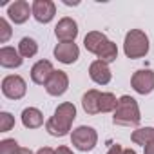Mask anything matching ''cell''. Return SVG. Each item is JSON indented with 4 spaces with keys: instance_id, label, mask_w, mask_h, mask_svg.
Instances as JSON below:
<instances>
[{
    "instance_id": "obj_1",
    "label": "cell",
    "mask_w": 154,
    "mask_h": 154,
    "mask_svg": "<svg viewBox=\"0 0 154 154\" xmlns=\"http://www.w3.org/2000/svg\"><path fill=\"white\" fill-rule=\"evenodd\" d=\"M74 118H76V107L71 102H63L56 107L54 114L45 122V131L54 138H63L69 134Z\"/></svg>"
},
{
    "instance_id": "obj_2",
    "label": "cell",
    "mask_w": 154,
    "mask_h": 154,
    "mask_svg": "<svg viewBox=\"0 0 154 154\" xmlns=\"http://www.w3.org/2000/svg\"><path fill=\"white\" fill-rule=\"evenodd\" d=\"M140 122H141V116H140L138 102L129 94H123L122 98H118V107L112 114V123L120 127H138Z\"/></svg>"
},
{
    "instance_id": "obj_3",
    "label": "cell",
    "mask_w": 154,
    "mask_h": 154,
    "mask_svg": "<svg viewBox=\"0 0 154 154\" xmlns=\"http://www.w3.org/2000/svg\"><path fill=\"white\" fill-rule=\"evenodd\" d=\"M123 53L131 60L147 56L149 53V36L141 29H131L123 40Z\"/></svg>"
},
{
    "instance_id": "obj_4",
    "label": "cell",
    "mask_w": 154,
    "mask_h": 154,
    "mask_svg": "<svg viewBox=\"0 0 154 154\" xmlns=\"http://www.w3.org/2000/svg\"><path fill=\"white\" fill-rule=\"evenodd\" d=\"M71 143L74 149H78L82 152H89L98 143V132L89 125H80L71 132Z\"/></svg>"
},
{
    "instance_id": "obj_5",
    "label": "cell",
    "mask_w": 154,
    "mask_h": 154,
    "mask_svg": "<svg viewBox=\"0 0 154 154\" xmlns=\"http://www.w3.org/2000/svg\"><path fill=\"white\" fill-rule=\"evenodd\" d=\"M26 91H27V85H26V80L18 74H9L2 80V94L9 100H20L26 96Z\"/></svg>"
},
{
    "instance_id": "obj_6",
    "label": "cell",
    "mask_w": 154,
    "mask_h": 154,
    "mask_svg": "<svg viewBox=\"0 0 154 154\" xmlns=\"http://www.w3.org/2000/svg\"><path fill=\"white\" fill-rule=\"evenodd\" d=\"M131 85L138 94H150L154 91V71L150 69H140L132 74Z\"/></svg>"
},
{
    "instance_id": "obj_7",
    "label": "cell",
    "mask_w": 154,
    "mask_h": 154,
    "mask_svg": "<svg viewBox=\"0 0 154 154\" xmlns=\"http://www.w3.org/2000/svg\"><path fill=\"white\" fill-rule=\"evenodd\" d=\"M53 53H54V58L65 65H71L80 58V49L74 42H60V44H56Z\"/></svg>"
},
{
    "instance_id": "obj_8",
    "label": "cell",
    "mask_w": 154,
    "mask_h": 154,
    "mask_svg": "<svg viewBox=\"0 0 154 154\" xmlns=\"http://www.w3.org/2000/svg\"><path fill=\"white\" fill-rule=\"evenodd\" d=\"M31 8H33L35 20L40 24H49L56 15V6L51 0H35L31 4Z\"/></svg>"
},
{
    "instance_id": "obj_9",
    "label": "cell",
    "mask_w": 154,
    "mask_h": 154,
    "mask_svg": "<svg viewBox=\"0 0 154 154\" xmlns=\"http://www.w3.org/2000/svg\"><path fill=\"white\" fill-rule=\"evenodd\" d=\"M54 35L60 42H74L78 36V24L71 17H63L62 20H58L54 27Z\"/></svg>"
},
{
    "instance_id": "obj_10",
    "label": "cell",
    "mask_w": 154,
    "mask_h": 154,
    "mask_svg": "<svg viewBox=\"0 0 154 154\" xmlns=\"http://www.w3.org/2000/svg\"><path fill=\"white\" fill-rule=\"evenodd\" d=\"M31 15H33V8L26 2V0H15V2L9 4V8H8V17L17 26L26 24Z\"/></svg>"
},
{
    "instance_id": "obj_11",
    "label": "cell",
    "mask_w": 154,
    "mask_h": 154,
    "mask_svg": "<svg viewBox=\"0 0 154 154\" xmlns=\"http://www.w3.org/2000/svg\"><path fill=\"white\" fill-rule=\"evenodd\" d=\"M53 72H54V69H53V63L49 60H38L31 67V80H33V84L45 87V84L49 82Z\"/></svg>"
},
{
    "instance_id": "obj_12",
    "label": "cell",
    "mask_w": 154,
    "mask_h": 154,
    "mask_svg": "<svg viewBox=\"0 0 154 154\" xmlns=\"http://www.w3.org/2000/svg\"><path fill=\"white\" fill-rule=\"evenodd\" d=\"M67 87H69V76L63 71H54L53 76L49 78V82L45 84V91L51 96H62V94H65Z\"/></svg>"
},
{
    "instance_id": "obj_13",
    "label": "cell",
    "mask_w": 154,
    "mask_h": 154,
    "mask_svg": "<svg viewBox=\"0 0 154 154\" xmlns=\"http://www.w3.org/2000/svg\"><path fill=\"white\" fill-rule=\"evenodd\" d=\"M89 76L91 80L98 85H107L112 78V72L109 69V63L102 62V60H94L91 65H89Z\"/></svg>"
},
{
    "instance_id": "obj_14",
    "label": "cell",
    "mask_w": 154,
    "mask_h": 154,
    "mask_svg": "<svg viewBox=\"0 0 154 154\" xmlns=\"http://www.w3.org/2000/svg\"><path fill=\"white\" fill-rule=\"evenodd\" d=\"M22 62H24V58L20 56L18 49L9 47V45L0 47V65L4 69H17L22 65Z\"/></svg>"
},
{
    "instance_id": "obj_15",
    "label": "cell",
    "mask_w": 154,
    "mask_h": 154,
    "mask_svg": "<svg viewBox=\"0 0 154 154\" xmlns=\"http://www.w3.org/2000/svg\"><path fill=\"white\" fill-rule=\"evenodd\" d=\"M107 42H109V38H107L103 33H100V31H91V33H87L85 38H84L85 49H87L89 53L96 54V56H98V53L102 51V47H103Z\"/></svg>"
},
{
    "instance_id": "obj_16",
    "label": "cell",
    "mask_w": 154,
    "mask_h": 154,
    "mask_svg": "<svg viewBox=\"0 0 154 154\" xmlns=\"http://www.w3.org/2000/svg\"><path fill=\"white\" fill-rule=\"evenodd\" d=\"M100 96H102V93L96 89H91L82 96V107L87 114H91V116L100 114Z\"/></svg>"
},
{
    "instance_id": "obj_17",
    "label": "cell",
    "mask_w": 154,
    "mask_h": 154,
    "mask_svg": "<svg viewBox=\"0 0 154 154\" xmlns=\"http://www.w3.org/2000/svg\"><path fill=\"white\" fill-rule=\"evenodd\" d=\"M22 125L26 129H38L44 125V114L36 107H27L22 111Z\"/></svg>"
},
{
    "instance_id": "obj_18",
    "label": "cell",
    "mask_w": 154,
    "mask_h": 154,
    "mask_svg": "<svg viewBox=\"0 0 154 154\" xmlns=\"http://www.w3.org/2000/svg\"><path fill=\"white\" fill-rule=\"evenodd\" d=\"M131 140H132V143H136V145L147 147L149 143L154 141V127H140V129H136V131L131 134Z\"/></svg>"
},
{
    "instance_id": "obj_19",
    "label": "cell",
    "mask_w": 154,
    "mask_h": 154,
    "mask_svg": "<svg viewBox=\"0 0 154 154\" xmlns=\"http://www.w3.org/2000/svg\"><path fill=\"white\" fill-rule=\"evenodd\" d=\"M18 53L22 58H33L36 53H38V44L35 38L31 36H24L20 42H18Z\"/></svg>"
},
{
    "instance_id": "obj_20",
    "label": "cell",
    "mask_w": 154,
    "mask_h": 154,
    "mask_svg": "<svg viewBox=\"0 0 154 154\" xmlns=\"http://www.w3.org/2000/svg\"><path fill=\"white\" fill-rule=\"evenodd\" d=\"M116 58H118V47H116L114 42L109 40V42L102 47V51L98 53V60H102V62H105V63H112Z\"/></svg>"
},
{
    "instance_id": "obj_21",
    "label": "cell",
    "mask_w": 154,
    "mask_h": 154,
    "mask_svg": "<svg viewBox=\"0 0 154 154\" xmlns=\"http://www.w3.org/2000/svg\"><path fill=\"white\" fill-rule=\"evenodd\" d=\"M118 107V98L112 93H102L100 96V112H114Z\"/></svg>"
},
{
    "instance_id": "obj_22",
    "label": "cell",
    "mask_w": 154,
    "mask_h": 154,
    "mask_svg": "<svg viewBox=\"0 0 154 154\" xmlns=\"http://www.w3.org/2000/svg\"><path fill=\"white\" fill-rule=\"evenodd\" d=\"M18 150H20L18 141L13 138H6L0 141V154H18Z\"/></svg>"
},
{
    "instance_id": "obj_23",
    "label": "cell",
    "mask_w": 154,
    "mask_h": 154,
    "mask_svg": "<svg viewBox=\"0 0 154 154\" xmlns=\"http://www.w3.org/2000/svg\"><path fill=\"white\" fill-rule=\"evenodd\" d=\"M15 127V116L11 112H0V132H8Z\"/></svg>"
},
{
    "instance_id": "obj_24",
    "label": "cell",
    "mask_w": 154,
    "mask_h": 154,
    "mask_svg": "<svg viewBox=\"0 0 154 154\" xmlns=\"http://www.w3.org/2000/svg\"><path fill=\"white\" fill-rule=\"evenodd\" d=\"M13 31H11V26L6 18H0V44H6L9 38H11Z\"/></svg>"
},
{
    "instance_id": "obj_25",
    "label": "cell",
    "mask_w": 154,
    "mask_h": 154,
    "mask_svg": "<svg viewBox=\"0 0 154 154\" xmlns=\"http://www.w3.org/2000/svg\"><path fill=\"white\" fill-rule=\"evenodd\" d=\"M107 154H123V147L120 143H114V145H111V149L107 150Z\"/></svg>"
},
{
    "instance_id": "obj_26",
    "label": "cell",
    "mask_w": 154,
    "mask_h": 154,
    "mask_svg": "<svg viewBox=\"0 0 154 154\" xmlns=\"http://www.w3.org/2000/svg\"><path fill=\"white\" fill-rule=\"evenodd\" d=\"M35 154H56V149H51V147H42V149H38Z\"/></svg>"
},
{
    "instance_id": "obj_27",
    "label": "cell",
    "mask_w": 154,
    "mask_h": 154,
    "mask_svg": "<svg viewBox=\"0 0 154 154\" xmlns=\"http://www.w3.org/2000/svg\"><path fill=\"white\" fill-rule=\"evenodd\" d=\"M56 154H72V150H71L67 145H60V147L56 149Z\"/></svg>"
},
{
    "instance_id": "obj_28",
    "label": "cell",
    "mask_w": 154,
    "mask_h": 154,
    "mask_svg": "<svg viewBox=\"0 0 154 154\" xmlns=\"http://www.w3.org/2000/svg\"><path fill=\"white\" fill-rule=\"evenodd\" d=\"M145 150H143V154H154V141L152 143H149L147 147H143Z\"/></svg>"
},
{
    "instance_id": "obj_29",
    "label": "cell",
    "mask_w": 154,
    "mask_h": 154,
    "mask_svg": "<svg viewBox=\"0 0 154 154\" xmlns=\"http://www.w3.org/2000/svg\"><path fill=\"white\" fill-rule=\"evenodd\" d=\"M18 154H33L29 149H26V147H20V150H18Z\"/></svg>"
}]
</instances>
